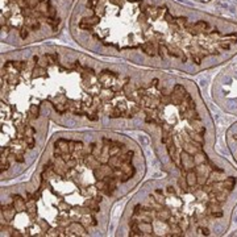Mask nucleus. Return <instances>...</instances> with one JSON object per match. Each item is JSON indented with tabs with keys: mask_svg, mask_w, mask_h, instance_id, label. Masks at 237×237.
Masks as SVG:
<instances>
[{
	"mask_svg": "<svg viewBox=\"0 0 237 237\" xmlns=\"http://www.w3.org/2000/svg\"><path fill=\"white\" fill-rule=\"evenodd\" d=\"M12 199H13L12 204L15 205V208H16V211H17V212L25 211V207H26V199H24L23 196H20V195H12Z\"/></svg>",
	"mask_w": 237,
	"mask_h": 237,
	"instance_id": "1",
	"label": "nucleus"
},
{
	"mask_svg": "<svg viewBox=\"0 0 237 237\" xmlns=\"http://www.w3.org/2000/svg\"><path fill=\"white\" fill-rule=\"evenodd\" d=\"M141 50H142V53H145V54L149 55V57H154L156 53H157L156 47H154V45H153L151 42H145V44L141 46Z\"/></svg>",
	"mask_w": 237,
	"mask_h": 237,
	"instance_id": "2",
	"label": "nucleus"
},
{
	"mask_svg": "<svg viewBox=\"0 0 237 237\" xmlns=\"http://www.w3.org/2000/svg\"><path fill=\"white\" fill-rule=\"evenodd\" d=\"M133 156H134L133 150H126L125 153H121L120 160H121V162H123V166L124 165H130L132 160H133Z\"/></svg>",
	"mask_w": 237,
	"mask_h": 237,
	"instance_id": "3",
	"label": "nucleus"
},
{
	"mask_svg": "<svg viewBox=\"0 0 237 237\" xmlns=\"http://www.w3.org/2000/svg\"><path fill=\"white\" fill-rule=\"evenodd\" d=\"M40 116V105L38 104H32L28 111V120H34Z\"/></svg>",
	"mask_w": 237,
	"mask_h": 237,
	"instance_id": "4",
	"label": "nucleus"
},
{
	"mask_svg": "<svg viewBox=\"0 0 237 237\" xmlns=\"http://www.w3.org/2000/svg\"><path fill=\"white\" fill-rule=\"evenodd\" d=\"M25 146L28 147V149H33L34 147V144H36V138H34V136H28V137H25Z\"/></svg>",
	"mask_w": 237,
	"mask_h": 237,
	"instance_id": "5",
	"label": "nucleus"
},
{
	"mask_svg": "<svg viewBox=\"0 0 237 237\" xmlns=\"http://www.w3.org/2000/svg\"><path fill=\"white\" fill-rule=\"evenodd\" d=\"M13 157H15V161L19 162V163H23V162L25 161V158H24V150H19V151L13 153Z\"/></svg>",
	"mask_w": 237,
	"mask_h": 237,
	"instance_id": "6",
	"label": "nucleus"
},
{
	"mask_svg": "<svg viewBox=\"0 0 237 237\" xmlns=\"http://www.w3.org/2000/svg\"><path fill=\"white\" fill-rule=\"evenodd\" d=\"M0 169H2V173H4L5 170L9 169V158H3L2 157V161H0Z\"/></svg>",
	"mask_w": 237,
	"mask_h": 237,
	"instance_id": "7",
	"label": "nucleus"
},
{
	"mask_svg": "<svg viewBox=\"0 0 237 237\" xmlns=\"http://www.w3.org/2000/svg\"><path fill=\"white\" fill-rule=\"evenodd\" d=\"M24 134H25V137H28V136H34V134H36V129H34L32 125H28V124H26V128H25Z\"/></svg>",
	"mask_w": 237,
	"mask_h": 237,
	"instance_id": "8",
	"label": "nucleus"
},
{
	"mask_svg": "<svg viewBox=\"0 0 237 237\" xmlns=\"http://www.w3.org/2000/svg\"><path fill=\"white\" fill-rule=\"evenodd\" d=\"M38 225H40V228H41V232H45V233H46V232L49 230V224H47L46 221L40 220V221H38ZM45 233H44V235H45Z\"/></svg>",
	"mask_w": 237,
	"mask_h": 237,
	"instance_id": "9",
	"label": "nucleus"
},
{
	"mask_svg": "<svg viewBox=\"0 0 237 237\" xmlns=\"http://www.w3.org/2000/svg\"><path fill=\"white\" fill-rule=\"evenodd\" d=\"M98 4H99V0H87V7H88V8H92V9H94Z\"/></svg>",
	"mask_w": 237,
	"mask_h": 237,
	"instance_id": "10",
	"label": "nucleus"
},
{
	"mask_svg": "<svg viewBox=\"0 0 237 237\" xmlns=\"http://www.w3.org/2000/svg\"><path fill=\"white\" fill-rule=\"evenodd\" d=\"M198 232H199V235H203V236L209 235V229H208V228H203V226L198 228Z\"/></svg>",
	"mask_w": 237,
	"mask_h": 237,
	"instance_id": "11",
	"label": "nucleus"
},
{
	"mask_svg": "<svg viewBox=\"0 0 237 237\" xmlns=\"http://www.w3.org/2000/svg\"><path fill=\"white\" fill-rule=\"evenodd\" d=\"M58 208L62 209V211H65V209H68V205H67L65 202H61L59 204H58Z\"/></svg>",
	"mask_w": 237,
	"mask_h": 237,
	"instance_id": "12",
	"label": "nucleus"
}]
</instances>
